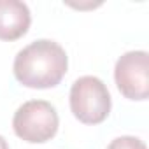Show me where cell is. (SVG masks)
I'll list each match as a JSON object with an SVG mask.
<instances>
[{
    "label": "cell",
    "instance_id": "1",
    "mask_svg": "<svg viewBox=\"0 0 149 149\" xmlns=\"http://www.w3.org/2000/svg\"><path fill=\"white\" fill-rule=\"evenodd\" d=\"M68 68L65 49L49 39L25 46L14 58L13 72L19 84L32 90H47L61 83Z\"/></svg>",
    "mask_w": 149,
    "mask_h": 149
},
{
    "label": "cell",
    "instance_id": "2",
    "mask_svg": "<svg viewBox=\"0 0 149 149\" xmlns=\"http://www.w3.org/2000/svg\"><path fill=\"white\" fill-rule=\"evenodd\" d=\"M68 102L74 118L84 125L104 123L112 107V98L105 83L95 76H83L74 81Z\"/></svg>",
    "mask_w": 149,
    "mask_h": 149
},
{
    "label": "cell",
    "instance_id": "3",
    "mask_svg": "<svg viewBox=\"0 0 149 149\" xmlns=\"http://www.w3.org/2000/svg\"><path fill=\"white\" fill-rule=\"evenodd\" d=\"M58 126V112L47 100H28L18 107L13 118L14 133L28 144H44L51 140Z\"/></svg>",
    "mask_w": 149,
    "mask_h": 149
},
{
    "label": "cell",
    "instance_id": "4",
    "mask_svg": "<svg viewBox=\"0 0 149 149\" xmlns=\"http://www.w3.org/2000/svg\"><path fill=\"white\" fill-rule=\"evenodd\" d=\"M114 81L125 98L137 102L147 100L149 54L146 51H128L121 54L114 67Z\"/></svg>",
    "mask_w": 149,
    "mask_h": 149
},
{
    "label": "cell",
    "instance_id": "5",
    "mask_svg": "<svg viewBox=\"0 0 149 149\" xmlns=\"http://www.w3.org/2000/svg\"><path fill=\"white\" fill-rule=\"evenodd\" d=\"M32 25V14L25 2L0 0V40H18Z\"/></svg>",
    "mask_w": 149,
    "mask_h": 149
},
{
    "label": "cell",
    "instance_id": "6",
    "mask_svg": "<svg viewBox=\"0 0 149 149\" xmlns=\"http://www.w3.org/2000/svg\"><path fill=\"white\" fill-rule=\"evenodd\" d=\"M107 149H147V146L139 137L123 135V137H116L114 140H111Z\"/></svg>",
    "mask_w": 149,
    "mask_h": 149
},
{
    "label": "cell",
    "instance_id": "7",
    "mask_svg": "<svg viewBox=\"0 0 149 149\" xmlns=\"http://www.w3.org/2000/svg\"><path fill=\"white\" fill-rule=\"evenodd\" d=\"M0 149H9V144H7V140L0 135Z\"/></svg>",
    "mask_w": 149,
    "mask_h": 149
}]
</instances>
